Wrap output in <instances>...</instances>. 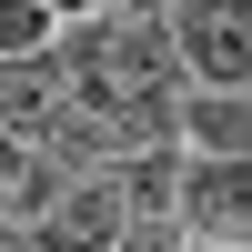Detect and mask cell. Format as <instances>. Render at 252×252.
Returning a JSON list of instances; mask_svg holds the SVG:
<instances>
[{"instance_id":"1","label":"cell","mask_w":252,"mask_h":252,"mask_svg":"<svg viewBox=\"0 0 252 252\" xmlns=\"http://www.w3.org/2000/svg\"><path fill=\"white\" fill-rule=\"evenodd\" d=\"M172 71H182L172 31H161V20H131V10H101V20H81V31L61 40L71 101L131 121L141 141H172Z\"/></svg>"},{"instance_id":"2","label":"cell","mask_w":252,"mask_h":252,"mask_svg":"<svg viewBox=\"0 0 252 252\" xmlns=\"http://www.w3.org/2000/svg\"><path fill=\"white\" fill-rule=\"evenodd\" d=\"M172 51L202 81H252V0H172Z\"/></svg>"},{"instance_id":"3","label":"cell","mask_w":252,"mask_h":252,"mask_svg":"<svg viewBox=\"0 0 252 252\" xmlns=\"http://www.w3.org/2000/svg\"><path fill=\"white\" fill-rule=\"evenodd\" d=\"M121 222H131L121 172H71L61 202L40 212V242H51V252H121Z\"/></svg>"},{"instance_id":"4","label":"cell","mask_w":252,"mask_h":252,"mask_svg":"<svg viewBox=\"0 0 252 252\" xmlns=\"http://www.w3.org/2000/svg\"><path fill=\"white\" fill-rule=\"evenodd\" d=\"M71 111V81H61V61H0V131L10 141H51V121Z\"/></svg>"},{"instance_id":"5","label":"cell","mask_w":252,"mask_h":252,"mask_svg":"<svg viewBox=\"0 0 252 252\" xmlns=\"http://www.w3.org/2000/svg\"><path fill=\"white\" fill-rule=\"evenodd\" d=\"M182 212L202 232H222V242H252V161H202L182 182Z\"/></svg>"},{"instance_id":"6","label":"cell","mask_w":252,"mask_h":252,"mask_svg":"<svg viewBox=\"0 0 252 252\" xmlns=\"http://www.w3.org/2000/svg\"><path fill=\"white\" fill-rule=\"evenodd\" d=\"M51 51V0H0V61H40Z\"/></svg>"},{"instance_id":"7","label":"cell","mask_w":252,"mask_h":252,"mask_svg":"<svg viewBox=\"0 0 252 252\" xmlns=\"http://www.w3.org/2000/svg\"><path fill=\"white\" fill-rule=\"evenodd\" d=\"M121 252H182V212H131L121 222Z\"/></svg>"},{"instance_id":"8","label":"cell","mask_w":252,"mask_h":252,"mask_svg":"<svg viewBox=\"0 0 252 252\" xmlns=\"http://www.w3.org/2000/svg\"><path fill=\"white\" fill-rule=\"evenodd\" d=\"M0 252H51V242H40V222H0Z\"/></svg>"},{"instance_id":"9","label":"cell","mask_w":252,"mask_h":252,"mask_svg":"<svg viewBox=\"0 0 252 252\" xmlns=\"http://www.w3.org/2000/svg\"><path fill=\"white\" fill-rule=\"evenodd\" d=\"M91 10H111V0H91Z\"/></svg>"},{"instance_id":"10","label":"cell","mask_w":252,"mask_h":252,"mask_svg":"<svg viewBox=\"0 0 252 252\" xmlns=\"http://www.w3.org/2000/svg\"><path fill=\"white\" fill-rule=\"evenodd\" d=\"M0 152H10V131H0Z\"/></svg>"}]
</instances>
